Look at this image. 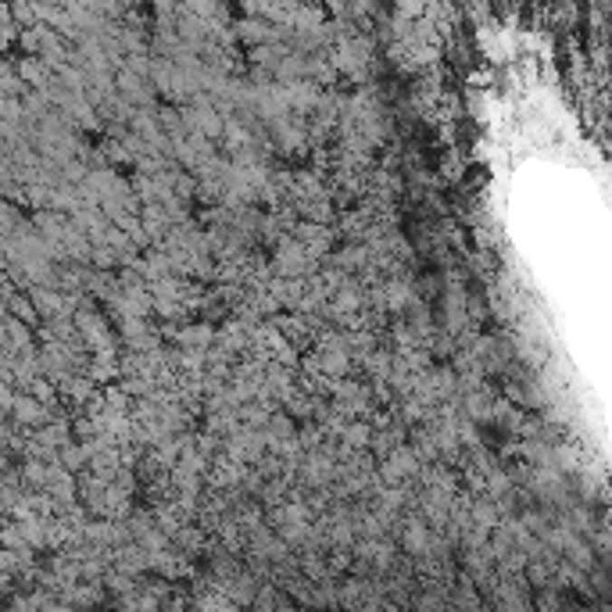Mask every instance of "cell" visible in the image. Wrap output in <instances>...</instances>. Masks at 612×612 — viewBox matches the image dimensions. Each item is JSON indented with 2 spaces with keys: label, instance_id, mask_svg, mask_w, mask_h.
Masks as SVG:
<instances>
[{
  "label": "cell",
  "instance_id": "1",
  "mask_svg": "<svg viewBox=\"0 0 612 612\" xmlns=\"http://www.w3.org/2000/svg\"><path fill=\"white\" fill-rule=\"evenodd\" d=\"M423 544H426V531H423L419 523H412V527L405 531V548H408V551H423Z\"/></svg>",
  "mask_w": 612,
  "mask_h": 612
},
{
  "label": "cell",
  "instance_id": "2",
  "mask_svg": "<svg viewBox=\"0 0 612 612\" xmlns=\"http://www.w3.org/2000/svg\"><path fill=\"white\" fill-rule=\"evenodd\" d=\"M366 437H369V426H348V430H344V441L355 445V448H362Z\"/></svg>",
  "mask_w": 612,
  "mask_h": 612
}]
</instances>
